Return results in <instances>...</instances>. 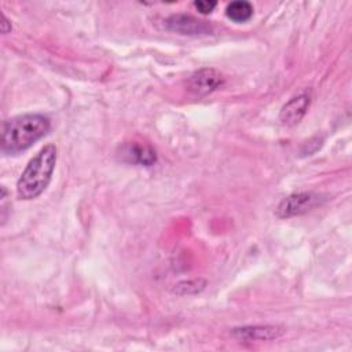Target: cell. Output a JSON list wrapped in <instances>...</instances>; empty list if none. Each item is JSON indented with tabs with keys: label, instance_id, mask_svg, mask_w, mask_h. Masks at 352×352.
Wrapping results in <instances>:
<instances>
[{
	"label": "cell",
	"instance_id": "1",
	"mask_svg": "<svg viewBox=\"0 0 352 352\" xmlns=\"http://www.w3.org/2000/svg\"><path fill=\"white\" fill-rule=\"evenodd\" d=\"M51 129V120L38 113L16 116L4 121L1 132V151L15 155L32 147Z\"/></svg>",
	"mask_w": 352,
	"mask_h": 352
},
{
	"label": "cell",
	"instance_id": "2",
	"mask_svg": "<svg viewBox=\"0 0 352 352\" xmlns=\"http://www.w3.org/2000/svg\"><path fill=\"white\" fill-rule=\"evenodd\" d=\"M56 164V147L44 146L26 165L16 182V192L22 199L37 198L50 184Z\"/></svg>",
	"mask_w": 352,
	"mask_h": 352
},
{
	"label": "cell",
	"instance_id": "3",
	"mask_svg": "<svg viewBox=\"0 0 352 352\" xmlns=\"http://www.w3.org/2000/svg\"><path fill=\"white\" fill-rule=\"evenodd\" d=\"M323 199L324 198L320 194L312 191L294 192L280 201V204L276 208V214L279 217L300 216L318 206Z\"/></svg>",
	"mask_w": 352,
	"mask_h": 352
},
{
	"label": "cell",
	"instance_id": "4",
	"mask_svg": "<svg viewBox=\"0 0 352 352\" xmlns=\"http://www.w3.org/2000/svg\"><path fill=\"white\" fill-rule=\"evenodd\" d=\"M223 84L224 77L216 69H199L187 78V89L197 96H205Z\"/></svg>",
	"mask_w": 352,
	"mask_h": 352
},
{
	"label": "cell",
	"instance_id": "5",
	"mask_svg": "<svg viewBox=\"0 0 352 352\" xmlns=\"http://www.w3.org/2000/svg\"><path fill=\"white\" fill-rule=\"evenodd\" d=\"M285 330L272 324H256L232 329V336L241 342H263L272 341L282 337Z\"/></svg>",
	"mask_w": 352,
	"mask_h": 352
},
{
	"label": "cell",
	"instance_id": "6",
	"mask_svg": "<svg viewBox=\"0 0 352 352\" xmlns=\"http://www.w3.org/2000/svg\"><path fill=\"white\" fill-rule=\"evenodd\" d=\"M165 28L170 32H176L180 34H208L212 30V26L205 21H199L187 14H176L168 16L165 21Z\"/></svg>",
	"mask_w": 352,
	"mask_h": 352
},
{
	"label": "cell",
	"instance_id": "7",
	"mask_svg": "<svg viewBox=\"0 0 352 352\" xmlns=\"http://www.w3.org/2000/svg\"><path fill=\"white\" fill-rule=\"evenodd\" d=\"M120 155L124 161L144 166H151L157 161V154L153 147L140 142H129L120 147Z\"/></svg>",
	"mask_w": 352,
	"mask_h": 352
},
{
	"label": "cell",
	"instance_id": "8",
	"mask_svg": "<svg viewBox=\"0 0 352 352\" xmlns=\"http://www.w3.org/2000/svg\"><path fill=\"white\" fill-rule=\"evenodd\" d=\"M311 103V96L309 94H300L297 96H293L280 110L279 114V120L282 121V124L293 126L296 124H298L302 117L305 116L308 107Z\"/></svg>",
	"mask_w": 352,
	"mask_h": 352
},
{
	"label": "cell",
	"instance_id": "9",
	"mask_svg": "<svg viewBox=\"0 0 352 352\" xmlns=\"http://www.w3.org/2000/svg\"><path fill=\"white\" fill-rule=\"evenodd\" d=\"M226 15L234 22H246L253 15V6L245 0L231 1L226 8Z\"/></svg>",
	"mask_w": 352,
	"mask_h": 352
},
{
	"label": "cell",
	"instance_id": "10",
	"mask_svg": "<svg viewBox=\"0 0 352 352\" xmlns=\"http://www.w3.org/2000/svg\"><path fill=\"white\" fill-rule=\"evenodd\" d=\"M206 282L204 279H194V280H183L175 285L173 292L180 294V296H188V294H195L199 293L205 287Z\"/></svg>",
	"mask_w": 352,
	"mask_h": 352
},
{
	"label": "cell",
	"instance_id": "11",
	"mask_svg": "<svg viewBox=\"0 0 352 352\" xmlns=\"http://www.w3.org/2000/svg\"><path fill=\"white\" fill-rule=\"evenodd\" d=\"M216 1H209V0H198L194 3L195 8L201 12V14H210L214 7H216Z\"/></svg>",
	"mask_w": 352,
	"mask_h": 352
},
{
	"label": "cell",
	"instance_id": "12",
	"mask_svg": "<svg viewBox=\"0 0 352 352\" xmlns=\"http://www.w3.org/2000/svg\"><path fill=\"white\" fill-rule=\"evenodd\" d=\"M11 30V22L6 18V15H3V22H1V32L3 33H8Z\"/></svg>",
	"mask_w": 352,
	"mask_h": 352
}]
</instances>
